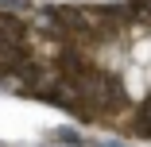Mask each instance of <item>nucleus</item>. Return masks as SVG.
Here are the masks:
<instances>
[{
	"instance_id": "f257e3e1",
	"label": "nucleus",
	"mask_w": 151,
	"mask_h": 147,
	"mask_svg": "<svg viewBox=\"0 0 151 147\" xmlns=\"http://www.w3.org/2000/svg\"><path fill=\"white\" fill-rule=\"evenodd\" d=\"M128 12H132V16H139V19H147V23H151V0H132V4H128Z\"/></svg>"
},
{
	"instance_id": "f03ea898",
	"label": "nucleus",
	"mask_w": 151,
	"mask_h": 147,
	"mask_svg": "<svg viewBox=\"0 0 151 147\" xmlns=\"http://www.w3.org/2000/svg\"><path fill=\"white\" fill-rule=\"evenodd\" d=\"M136 128H139L143 136H151V105H143V108L136 112Z\"/></svg>"
}]
</instances>
